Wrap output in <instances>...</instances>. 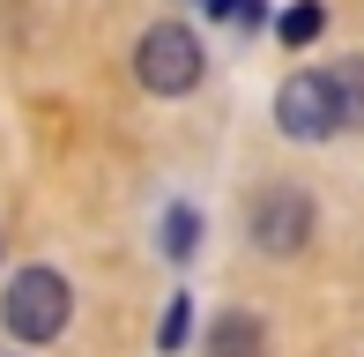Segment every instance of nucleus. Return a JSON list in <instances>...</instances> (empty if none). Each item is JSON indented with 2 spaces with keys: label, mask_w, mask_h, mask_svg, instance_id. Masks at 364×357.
<instances>
[{
  "label": "nucleus",
  "mask_w": 364,
  "mask_h": 357,
  "mask_svg": "<svg viewBox=\"0 0 364 357\" xmlns=\"http://www.w3.org/2000/svg\"><path fill=\"white\" fill-rule=\"evenodd\" d=\"M68 313H75V290L60 268H23L8 275V298H0V328L15 335V343H53V335H68Z\"/></svg>",
  "instance_id": "nucleus-1"
},
{
  "label": "nucleus",
  "mask_w": 364,
  "mask_h": 357,
  "mask_svg": "<svg viewBox=\"0 0 364 357\" xmlns=\"http://www.w3.org/2000/svg\"><path fill=\"white\" fill-rule=\"evenodd\" d=\"M134 75H141L149 97H186V90H201V75H208V45L193 38L186 23H149L141 45H134Z\"/></svg>",
  "instance_id": "nucleus-2"
},
{
  "label": "nucleus",
  "mask_w": 364,
  "mask_h": 357,
  "mask_svg": "<svg viewBox=\"0 0 364 357\" xmlns=\"http://www.w3.org/2000/svg\"><path fill=\"white\" fill-rule=\"evenodd\" d=\"M275 127H283L290 142H327V134H342V97H335V75H320V68L283 75V90H275Z\"/></svg>",
  "instance_id": "nucleus-3"
},
{
  "label": "nucleus",
  "mask_w": 364,
  "mask_h": 357,
  "mask_svg": "<svg viewBox=\"0 0 364 357\" xmlns=\"http://www.w3.org/2000/svg\"><path fill=\"white\" fill-rule=\"evenodd\" d=\"M245 238H253L260 253H275V261L297 253V246L312 238V201H305L297 186H260L253 208H245Z\"/></svg>",
  "instance_id": "nucleus-4"
},
{
  "label": "nucleus",
  "mask_w": 364,
  "mask_h": 357,
  "mask_svg": "<svg viewBox=\"0 0 364 357\" xmlns=\"http://www.w3.org/2000/svg\"><path fill=\"white\" fill-rule=\"evenodd\" d=\"M208 357H268V328L253 313H223L208 328Z\"/></svg>",
  "instance_id": "nucleus-5"
},
{
  "label": "nucleus",
  "mask_w": 364,
  "mask_h": 357,
  "mask_svg": "<svg viewBox=\"0 0 364 357\" xmlns=\"http://www.w3.org/2000/svg\"><path fill=\"white\" fill-rule=\"evenodd\" d=\"M335 97H342V127H364V60L335 68Z\"/></svg>",
  "instance_id": "nucleus-6"
},
{
  "label": "nucleus",
  "mask_w": 364,
  "mask_h": 357,
  "mask_svg": "<svg viewBox=\"0 0 364 357\" xmlns=\"http://www.w3.org/2000/svg\"><path fill=\"white\" fill-rule=\"evenodd\" d=\"M275 30H283V45H312V38L327 30V8H320V0H297V8H290Z\"/></svg>",
  "instance_id": "nucleus-7"
},
{
  "label": "nucleus",
  "mask_w": 364,
  "mask_h": 357,
  "mask_svg": "<svg viewBox=\"0 0 364 357\" xmlns=\"http://www.w3.org/2000/svg\"><path fill=\"white\" fill-rule=\"evenodd\" d=\"M193 246H201V216H193V208H171V216H164V253L186 261Z\"/></svg>",
  "instance_id": "nucleus-8"
},
{
  "label": "nucleus",
  "mask_w": 364,
  "mask_h": 357,
  "mask_svg": "<svg viewBox=\"0 0 364 357\" xmlns=\"http://www.w3.org/2000/svg\"><path fill=\"white\" fill-rule=\"evenodd\" d=\"M186 335H193V298H171V305H164V328H156V350L164 357L186 350Z\"/></svg>",
  "instance_id": "nucleus-9"
},
{
  "label": "nucleus",
  "mask_w": 364,
  "mask_h": 357,
  "mask_svg": "<svg viewBox=\"0 0 364 357\" xmlns=\"http://www.w3.org/2000/svg\"><path fill=\"white\" fill-rule=\"evenodd\" d=\"M201 8H208V15H223V0H201Z\"/></svg>",
  "instance_id": "nucleus-10"
}]
</instances>
